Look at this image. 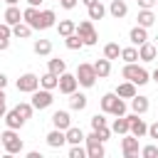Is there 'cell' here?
<instances>
[{
    "mask_svg": "<svg viewBox=\"0 0 158 158\" xmlns=\"http://www.w3.org/2000/svg\"><path fill=\"white\" fill-rule=\"evenodd\" d=\"M116 96H121V99H131V96H136V84L133 81H121L118 86H116Z\"/></svg>",
    "mask_w": 158,
    "mask_h": 158,
    "instance_id": "cell-22",
    "label": "cell"
},
{
    "mask_svg": "<svg viewBox=\"0 0 158 158\" xmlns=\"http://www.w3.org/2000/svg\"><path fill=\"white\" fill-rule=\"evenodd\" d=\"M77 2H79V0H59V5H62L64 10H74V7H77Z\"/></svg>",
    "mask_w": 158,
    "mask_h": 158,
    "instance_id": "cell-42",
    "label": "cell"
},
{
    "mask_svg": "<svg viewBox=\"0 0 158 158\" xmlns=\"http://www.w3.org/2000/svg\"><path fill=\"white\" fill-rule=\"evenodd\" d=\"M54 25H57V15H54V10H42L40 17H37L35 30H49V27H54Z\"/></svg>",
    "mask_w": 158,
    "mask_h": 158,
    "instance_id": "cell-12",
    "label": "cell"
},
{
    "mask_svg": "<svg viewBox=\"0 0 158 158\" xmlns=\"http://www.w3.org/2000/svg\"><path fill=\"white\" fill-rule=\"evenodd\" d=\"M77 35L81 37L84 47H91V44H96V40H99V35H96V30H94L91 20H81V22L77 25Z\"/></svg>",
    "mask_w": 158,
    "mask_h": 158,
    "instance_id": "cell-5",
    "label": "cell"
},
{
    "mask_svg": "<svg viewBox=\"0 0 158 158\" xmlns=\"http://www.w3.org/2000/svg\"><path fill=\"white\" fill-rule=\"evenodd\" d=\"M156 5H158V0H156Z\"/></svg>",
    "mask_w": 158,
    "mask_h": 158,
    "instance_id": "cell-52",
    "label": "cell"
},
{
    "mask_svg": "<svg viewBox=\"0 0 158 158\" xmlns=\"http://www.w3.org/2000/svg\"><path fill=\"white\" fill-rule=\"evenodd\" d=\"M57 81H59V77H57V74H52V72H47V74H42V77H40V86H42V89H49V91H52V89H57Z\"/></svg>",
    "mask_w": 158,
    "mask_h": 158,
    "instance_id": "cell-29",
    "label": "cell"
},
{
    "mask_svg": "<svg viewBox=\"0 0 158 158\" xmlns=\"http://www.w3.org/2000/svg\"><path fill=\"white\" fill-rule=\"evenodd\" d=\"M79 2H84V5L89 7V5H91V2H96V0H79Z\"/></svg>",
    "mask_w": 158,
    "mask_h": 158,
    "instance_id": "cell-49",
    "label": "cell"
},
{
    "mask_svg": "<svg viewBox=\"0 0 158 158\" xmlns=\"http://www.w3.org/2000/svg\"><path fill=\"white\" fill-rule=\"evenodd\" d=\"M153 81H156V86H158V69L153 72Z\"/></svg>",
    "mask_w": 158,
    "mask_h": 158,
    "instance_id": "cell-50",
    "label": "cell"
},
{
    "mask_svg": "<svg viewBox=\"0 0 158 158\" xmlns=\"http://www.w3.org/2000/svg\"><path fill=\"white\" fill-rule=\"evenodd\" d=\"M10 37H12V27L7 22L0 25V49H7L10 47Z\"/></svg>",
    "mask_w": 158,
    "mask_h": 158,
    "instance_id": "cell-31",
    "label": "cell"
},
{
    "mask_svg": "<svg viewBox=\"0 0 158 158\" xmlns=\"http://www.w3.org/2000/svg\"><path fill=\"white\" fill-rule=\"evenodd\" d=\"M111 131L114 133H128V116L126 114L123 116H116L114 123H111Z\"/></svg>",
    "mask_w": 158,
    "mask_h": 158,
    "instance_id": "cell-30",
    "label": "cell"
},
{
    "mask_svg": "<svg viewBox=\"0 0 158 158\" xmlns=\"http://www.w3.org/2000/svg\"><path fill=\"white\" fill-rule=\"evenodd\" d=\"M47 72H52V74H57V77H59V74H64V72H67V62H64V59H59V57H57V59H49V62H47Z\"/></svg>",
    "mask_w": 158,
    "mask_h": 158,
    "instance_id": "cell-28",
    "label": "cell"
},
{
    "mask_svg": "<svg viewBox=\"0 0 158 158\" xmlns=\"http://www.w3.org/2000/svg\"><path fill=\"white\" fill-rule=\"evenodd\" d=\"M121 77H123V79H128V81H133L136 86H143V84H148V81H151V74H148L143 67H138L136 62H126V64H123V69H121Z\"/></svg>",
    "mask_w": 158,
    "mask_h": 158,
    "instance_id": "cell-1",
    "label": "cell"
},
{
    "mask_svg": "<svg viewBox=\"0 0 158 158\" xmlns=\"http://www.w3.org/2000/svg\"><path fill=\"white\" fill-rule=\"evenodd\" d=\"M153 22H156L153 10H141V12H138V25H141V27H151Z\"/></svg>",
    "mask_w": 158,
    "mask_h": 158,
    "instance_id": "cell-34",
    "label": "cell"
},
{
    "mask_svg": "<svg viewBox=\"0 0 158 158\" xmlns=\"http://www.w3.org/2000/svg\"><path fill=\"white\" fill-rule=\"evenodd\" d=\"M138 5H141V10H151L156 5V0H138Z\"/></svg>",
    "mask_w": 158,
    "mask_h": 158,
    "instance_id": "cell-45",
    "label": "cell"
},
{
    "mask_svg": "<svg viewBox=\"0 0 158 158\" xmlns=\"http://www.w3.org/2000/svg\"><path fill=\"white\" fill-rule=\"evenodd\" d=\"M138 151H141V146H138V138H136L133 133H128L126 138H121V153H123L126 158L138 156Z\"/></svg>",
    "mask_w": 158,
    "mask_h": 158,
    "instance_id": "cell-10",
    "label": "cell"
},
{
    "mask_svg": "<svg viewBox=\"0 0 158 158\" xmlns=\"http://www.w3.org/2000/svg\"><path fill=\"white\" fill-rule=\"evenodd\" d=\"M64 136H67V143H72V146L84 141V131H81V128H77V126H69V128L64 131Z\"/></svg>",
    "mask_w": 158,
    "mask_h": 158,
    "instance_id": "cell-25",
    "label": "cell"
},
{
    "mask_svg": "<svg viewBox=\"0 0 158 158\" xmlns=\"http://www.w3.org/2000/svg\"><path fill=\"white\" fill-rule=\"evenodd\" d=\"M104 57H106V59H118V57H121V47H118L116 42H109V44L104 47Z\"/></svg>",
    "mask_w": 158,
    "mask_h": 158,
    "instance_id": "cell-36",
    "label": "cell"
},
{
    "mask_svg": "<svg viewBox=\"0 0 158 158\" xmlns=\"http://www.w3.org/2000/svg\"><path fill=\"white\" fill-rule=\"evenodd\" d=\"M148 96H141V94H136V96H131V109H133V114H146L148 111Z\"/></svg>",
    "mask_w": 158,
    "mask_h": 158,
    "instance_id": "cell-19",
    "label": "cell"
},
{
    "mask_svg": "<svg viewBox=\"0 0 158 158\" xmlns=\"http://www.w3.org/2000/svg\"><path fill=\"white\" fill-rule=\"evenodd\" d=\"M0 143H2V148H5V153H7V156L22 153V138L17 136V131H15V128L2 131V133H0Z\"/></svg>",
    "mask_w": 158,
    "mask_h": 158,
    "instance_id": "cell-3",
    "label": "cell"
},
{
    "mask_svg": "<svg viewBox=\"0 0 158 158\" xmlns=\"http://www.w3.org/2000/svg\"><path fill=\"white\" fill-rule=\"evenodd\" d=\"M74 77H77L79 86H84V89L94 86V81L99 79V77H96V72H94V64H86V62L77 67V74H74Z\"/></svg>",
    "mask_w": 158,
    "mask_h": 158,
    "instance_id": "cell-4",
    "label": "cell"
},
{
    "mask_svg": "<svg viewBox=\"0 0 158 158\" xmlns=\"http://www.w3.org/2000/svg\"><path fill=\"white\" fill-rule=\"evenodd\" d=\"M69 158H86V151L81 148V143H74L69 148Z\"/></svg>",
    "mask_w": 158,
    "mask_h": 158,
    "instance_id": "cell-40",
    "label": "cell"
},
{
    "mask_svg": "<svg viewBox=\"0 0 158 158\" xmlns=\"http://www.w3.org/2000/svg\"><path fill=\"white\" fill-rule=\"evenodd\" d=\"M128 133H133L136 138H143L148 133V123L141 118V114H131L128 116Z\"/></svg>",
    "mask_w": 158,
    "mask_h": 158,
    "instance_id": "cell-9",
    "label": "cell"
},
{
    "mask_svg": "<svg viewBox=\"0 0 158 158\" xmlns=\"http://www.w3.org/2000/svg\"><path fill=\"white\" fill-rule=\"evenodd\" d=\"M35 89H40V77H37V74H32V72H27V74H22V77L17 79V91H25V94H32Z\"/></svg>",
    "mask_w": 158,
    "mask_h": 158,
    "instance_id": "cell-8",
    "label": "cell"
},
{
    "mask_svg": "<svg viewBox=\"0 0 158 158\" xmlns=\"http://www.w3.org/2000/svg\"><path fill=\"white\" fill-rule=\"evenodd\" d=\"M5 86H7V77L0 72V89H5Z\"/></svg>",
    "mask_w": 158,
    "mask_h": 158,
    "instance_id": "cell-46",
    "label": "cell"
},
{
    "mask_svg": "<svg viewBox=\"0 0 158 158\" xmlns=\"http://www.w3.org/2000/svg\"><path fill=\"white\" fill-rule=\"evenodd\" d=\"M54 27H57V32H59L62 37H67V35L77 32V22H74V20H59Z\"/></svg>",
    "mask_w": 158,
    "mask_h": 158,
    "instance_id": "cell-24",
    "label": "cell"
},
{
    "mask_svg": "<svg viewBox=\"0 0 158 158\" xmlns=\"http://www.w3.org/2000/svg\"><path fill=\"white\" fill-rule=\"evenodd\" d=\"M86 10H89V20H101V17L106 15V7H104L99 0H96V2H91Z\"/></svg>",
    "mask_w": 158,
    "mask_h": 158,
    "instance_id": "cell-32",
    "label": "cell"
},
{
    "mask_svg": "<svg viewBox=\"0 0 158 158\" xmlns=\"http://www.w3.org/2000/svg\"><path fill=\"white\" fill-rule=\"evenodd\" d=\"M5 99H7V96H5V91L0 89V118H2V116H5V111H7V106H5Z\"/></svg>",
    "mask_w": 158,
    "mask_h": 158,
    "instance_id": "cell-43",
    "label": "cell"
},
{
    "mask_svg": "<svg viewBox=\"0 0 158 158\" xmlns=\"http://www.w3.org/2000/svg\"><path fill=\"white\" fill-rule=\"evenodd\" d=\"M148 136H151V138H158V121H153V123L148 126Z\"/></svg>",
    "mask_w": 158,
    "mask_h": 158,
    "instance_id": "cell-44",
    "label": "cell"
},
{
    "mask_svg": "<svg viewBox=\"0 0 158 158\" xmlns=\"http://www.w3.org/2000/svg\"><path fill=\"white\" fill-rule=\"evenodd\" d=\"M32 49H35V54H40V57H47V54L52 52V42H49V40H37V42L32 44Z\"/></svg>",
    "mask_w": 158,
    "mask_h": 158,
    "instance_id": "cell-33",
    "label": "cell"
},
{
    "mask_svg": "<svg viewBox=\"0 0 158 158\" xmlns=\"http://www.w3.org/2000/svg\"><path fill=\"white\" fill-rule=\"evenodd\" d=\"M64 44H67V49H81V47H84V42H81V37H79L77 32H72V35H67V37H64Z\"/></svg>",
    "mask_w": 158,
    "mask_h": 158,
    "instance_id": "cell-35",
    "label": "cell"
},
{
    "mask_svg": "<svg viewBox=\"0 0 158 158\" xmlns=\"http://www.w3.org/2000/svg\"><path fill=\"white\" fill-rule=\"evenodd\" d=\"M2 118H5V126H7V128H15V131H17V128H22V126H25V118H22L15 109H12V111H5V116H2Z\"/></svg>",
    "mask_w": 158,
    "mask_h": 158,
    "instance_id": "cell-16",
    "label": "cell"
},
{
    "mask_svg": "<svg viewBox=\"0 0 158 158\" xmlns=\"http://www.w3.org/2000/svg\"><path fill=\"white\" fill-rule=\"evenodd\" d=\"M86 104H89L86 94H81V91H77V89L69 94V106H72L74 111H84V109H86Z\"/></svg>",
    "mask_w": 158,
    "mask_h": 158,
    "instance_id": "cell-15",
    "label": "cell"
},
{
    "mask_svg": "<svg viewBox=\"0 0 158 158\" xmlns=\"http://www.w3.org/2000/svg\"><path fill=\"white\" fill-rule=\"evenodd\" d=\"M121 59L123 62H138V49L136 47H123L121 49Z\"/></svg>",
    "mask_w": 158,
    "mask_h": 158,
    "instance_id": "cell-37",
    "label": "cell"
},
{
    "mask_svg": "<svg viewBox=\"0 0 158 158\" xmlns=\"http://www.w3.org/2000/svg\"><path fill=\"white\" fill-rule=\"evenodd\" d=\"M15 111H17V114H20V116H22V118L27 121V118L32 116L35 106H32V104H27V101H22V104H17V106H15Z\"/></svg>",
    "mask_w": 158,
    "mask_h": 158,
    "instance_id": "cell-38",
    "label": "cell"
},
{
    "mask_svg": "<svg viewBox=\"0 0 158 158\" xmlns=\"http://www.w3.org/2000/svg\"><path fill=\"white\" fill-rule=\"evenodd\" d=\"M156 54H158V49H156L151 42H143V44L138 47V59H141V62H153Z\"/></svg>",
    "mask_w": 158,
    "mask_h": 158,
    "instance_id": "cell-18",
    "label": "cell"
},
{
    "mask_svg": "<svg viewBox=\"0 0 158 158\" xmlns=\"http://www.w3.org/2000/svg\"><path fill=\"white\" fill-rule=\"evenodd\" d=\"M57 86H59V91L62 94H72L77 86H79V81H77V77L74 74H69V72H64V74H59V81H57Z\"/></svg>",
    "mask_w": 158,
    "mask_h": 158,
    "instance_id": "cell-11",
    "label": "cell"
},
{
    "mask_svg": "<svg viewBox=\"0 0 158 158\" xmlns=\"http://www.w3.org/2000/svg\"><path fill=\"white\" fill-rule=\"evenodd\" d=\"M94 72H96L99 79H106V77L111 74V59H106V57H104V59H96V62H94Z\"/></svg>",
    "mask_w": 158,
    "mask_h": 158,
    "instance_id": "cell-21",
    "label": "cell"
},
{
    "mask_svg": "<svg viewBox=\"0 0 158 158\" xmlns=\"http://www.w3.org/2000/svg\"><path fill=\"white\" fill-rule=\"evenodd\" d=\"M109 12H111L116 20L126 17V12H128V5H126V0H111V5H109Z\"/></svg>",
    "mask_w": 158,
    "mask_h": 158,
    "instance_id": "cell-20",
    "label": "cell"
},
{
    "mask_svg": "<svg viewBox=\"0 0 158 158\" xmlns=\"http://www.w3.org/2000/svg\"><path fill=\"white\" fill-rule=\"evenodd\" d=\"M44 0H27V5H32V7H37V5H42Z\"/></svg>",
    "mask_w": 158,
    "mask_h": 158,
    "instance_id": "cell-48",
    "label": "cell"
},
{
    "mask_svg": "<svg viewBox=\"0 0 158 158\" xmlns=\"http://www.w3.org/2000/svg\"><path fill=\"white\" fill-rule=\"evenodd\" d=\"M84 141H86V156H89V158H104V156H106L104 141L96 136V131H91L89 136H84Z\"/></svg>",
    "mask_w": 158,
    "mask_h": 158,
    "instance_id": "cell-6",
    "label": "cell"
},
{
    "mask_svg": "<svg viewBox=\"0 0 158 158\" xmlns=\"http://www.w3.org/2000/svg\"><path fill=\"white\" fill-rule=\"evenodd\" d=\"M52 126L59 128V131H67V128L72 126V116H69V111H54V114H52Z\"/></svg>",
    "mask_w": 158,
    "mask_h": 158,
    "instance_id": "cell-13",
    "label": "cell"
},
{
    "mask_svg": "<svg viewBox=\"0 0 158 158\" xmlns=\"http://www.w3.org/2000/svg\"><path fill=\"white\" fill-rule=\"evenodd\" d=\"M37 17H40V10H37V7L27 5V10H22V22H27L32 30H35V25H37Z\"/></svg>",
    "mask_w": 158,
    "mask_h": 158,
    "instance_id": "cell-23",
    "label": "cell"
},
{
    "mask_svg": "<svg viewBox=\"0 0 158 158\" xmlns=\"http://www.w3.org/2000/svg\"><path fill=\"white\" fill-rule=\"evenodd\" d=\"M27 158H42V153H37V151H30V153H27Z\"/></svg>",
    "mask_w": 158,
    "mask_h": 158,
    "instance_id": "cell-47",
    "label": "cell"
},
{
    "mask_svg": "<svg viewBox=\"0 0 158 158\" xmlns=\"http://www.w3.org/2000/svg\"><path fill=\"white\" fill-rule=\"evenodd\" d=\"M52 101H54V96H52V91H49V89H35V91H32V101H30V104H32L35 109H40V111H42V109L52 106Z\"/></svg>",
    "mask_w": 158,
    "mask_h": 158,
    "instance_id": "cell-7",
    "label": "cell"
},
{
    "mask_svg": "<svg viewBox=\"0 0 158 158\" xmlns=\"http://www.w3.org/2000/svg\"><path fill=\"white\" fill-rule=\"evenodd\" d=\"M20 20H22V12H20L15 5H7V10H5V22L12 27V25H17Z\"/></svg>",
    "mask_w": 158,
    "mask_h": 158,
    "instance_id": "cell-26",
    "label": "cell"
},
{
    "mask_svg": "<svg viewBox=\"0 0 158 158\" xmlns=\"http://www.w3.org/2000/svg\"><path fill=\"white\" fill-rule=\"evenodd\" d=\"M5 2H7V5H17L20 0H5Z\"/></svg>",
    "mask_w": 158,
    "mask_h": 158,
    "instance_id": "cell-51",
    "label": "cell"
},
{
    "mask_svg": "<svg viewBox=\"0 0 158 158\" xmlns=\"http://www.w3.org/2000/svg\"><path fill=\"white\" fill-rule=\"evenodd\" d=\"M128 40H131V44H133V47H141L143 42H148V32H146V27H141V25L131 27V32H128Z\"/></svg>",
    "mask_w": 158,
    "mask_h": 158,
    "instance_id": "cell-14",
    "label": "cell"
},
{
    "mask_svg": "<svg viewBox=\"0 0 158 158\" xmlns=\"http://www.w3.org/2000/svg\"><path fill=\"white\" fill-rule=\"evenodd\" d=\"M64 143H67V136H64V131L54 128V131H49V133H47V146H49V148H62Z\"/></svg>",
    "mask_w": 158,
    "mask_h": 158,
    "instance_id": "cell-17",
    "label": "cell"
},
{
    "mask_svg": "<svg viewBox=\"0 0 158 158\" xmlns=\"http://www.w3.org/2000/svg\"><path fill=\"white\" fill-rule=\"evenodd\" d=\"M32 35V27L27 25V22H17V25H12V37H20V40H25V37H30Z\"/></svg>",
    "mask_w": 158,
    "mask_h": 158,
    "instance_id": "cell-27",
    "label": "cell"
},
{
    "mask_svg": "<svg viewBox=\"0 0 158 158\" xmlns=\"http://www.w3.org/2000/svg\"><path fill=\"white\" fill-rule=\"evenodd\" d=\"M143 158H156L158 156V146H153V143H148V146H143L141 151H138Z\"/></svg>",
    "mask_w": 158,
    "mask_h": 158,
    "instance_id": "cell-39",
    "label": "cell"
},
{
    "mask_svg": "<svg viewBox=\"0 0 158 158\" xmlns=\"http://www.w3.org/2000/svg\"><path fill=\"white\" fill-rule=\"evenodd\" d=\"M101 126H106V118H104L101 114H96V116H91V128L96 131V128H101Z\"/></svg>",
    "mask_w": 158,
    "mask_h": 158,
    "instance_id": "cell-41",
    "label": "cell"
},
{
    "mask_svg": "<svg viewBox=\"0 0 158 158\" xmlns=\"http://www.w3.org/2000/svg\"><path fill=\"white\" fill-rule=\"evenodd\" d=\"M101 111L104 114H114V116H123L126 114V104H123L121 96H116V91L114 94H104L101 96Z\"/></svg>",
    "mask_w": 158,
    "mask_h": 158,
    "instance_id": "cell-2",
    "label": "cell"
}]
</instances>
